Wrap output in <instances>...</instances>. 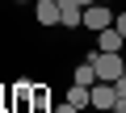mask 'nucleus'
<instances>
[{
	"label": "nucleus",
	"instance_id": "obj_1",
	"mask_svg": "<svg viewBox=\"0 0 126 113\" xmlns=\"http://www.w3.org/2000/svg\"><path fill=\"white\" fill-rule=\"evenodd\" d=\"M88 63L97 67V80H105V84H113V80L126 71L122 50H93V54H88Z\"/></svg>",
	"mask_w": 126,
	"mask_h": 113
},
{
	"label": "nucleus",
	"instance_id": "obj_2",
	"mask_svg": "<svg viewBox=\"0 0 126 113\" xmlns=\"http://www.w3.org/2000/svg\"><path fill=\"white\" fill-rule=\"evenodd\" d=\"M109 25H113V9H109V4H101V0H97V4L84 9V29L101 34V29H109Z\"/></svg>",
	"mask_w": 126,
	"mask_h": 113
},
{
	"label": "nucleus",
	"instance_id": "obj_3",
	"mask_svg": "<svg viewBox=\"0 0 126 113\" xmlns=\"http://www.w3.org/2000/svg\"><path fill=\"white\" fill-rule=\"evenodd\" d=\"M113 100H118V88H113V84H105V80H97V84L88 88V109H97V113H105V109H113Z\"/></svg>",
	"mask_w": 126,
	"mask_h": 113
},
{
	"label": "nucleus",
	"instance_id": "obj_4",
	"mask_svg": "<svg viewBox=\"0 0 126 113\" xmlns=\"http://www.w3.org/2000/svg\"><path fill=\"white\" fill-rule=\"evenodd\" d=\"M34 17H38V25H59L63 9H59V0H34Z\"/></svg>",
	"mask_w": 126,
	"mask_h": 113
},
{
	"label": "nucleus",
	"instance_id": "obj_5",
	"mask_svg": "<svg viewBox=\"0 0 126 113\" xmlns=\"http://www.w3.org/2000/svg\"><path fill=\"white\" fill-rule=\"evenodd\" d=\"M59 9H63V29H80L84 25V4H80V0H59Z\"/></svg>",
	"mask_w": 126,
	"mask_h": 113
},
{
	"label": "nucleus",
	"instance_id": "obj_6",
	"mask_svg": "<svg viewBox=\"0 0 126 113\" xmlns=\"http://www.w3.org/2000/svg\"><path fill=\"white\" fill-rule=\"evenodd\" d=\"M30 113H55V96H50L46 84H34V92H30Z\"/></svg>",
	"mask_w": 126,
	"mask_h": 113
},
{
	"label": "nucleus",
	"instance_id": "obj_7",
	"mask_svg": "<svg viewBox=\"0 0 126 113\" xmlns=\"http://www.w3.org/2000/svg\"><path fill=\"white\" fill-rule=\"evenodd\" d=\"M97 50H126V38L118 34V25H109V29L97 34Z\"/></svg>",
	"mask_w": 126,
	"mask_h": 113
},
{
	"label": "nucleus",
	"instance_id": "obj_8",
	"mask_svg": "<svg viewBox=\"0 0 126 113\" xmlns=\"http://www.w3.org/2000/svg\"><path fill=\"white\" fill-rule=\"evenodd\" d=\"M72 84H84V88H93L97 84V67L84 59V63H76V71H72Z\"/></svg>",
	"mask_w": 126,
	"mask_h": 113
},
{
	"label": "nucleus",
	"instance_id": "obj_9",
	"mask_svg": "<svg viewBox=\"0 0 126 113\" xmlns=\"http://www.w3.org/2000/svg\"><path fill=\"white\" fill-rule=\"evenodd\" d=\"M63 100H72L76 109H88V88H84V84H72V88H67V96H63Z\"/></svg>",
	"mask_w": 126,
	"mask_h": 113
},
{
	"label": "nucleus",
	"instance_id": "obj_10",
	"mask_svg": "<svg viewBox=\"0 0 126 113\" xmlns=\"http://www.w3.org/2000/svg\"><path fill=\"white\" fill-rule=\"evenodd\" d=\"M55 113H84V109H76L72 100H59V105H55Z\"/></svg>",
	"mask_w": 126,
	"mask_h": 113
},
{
	"label": "nucleus",
	"instance_id": "obj_11",
	"mask_svg": "<svg viewBox=\"0 0 126 113\" xmlns=\"http://www.w3.org/2000/svg\"><path fill=\"white\" fill-rule=\"evenodd\" d=\"M113 25H118V34L126 38V9H122V13H113Z\"/></svg>",
	"mask_w": 126,
	"mask_h": 113
},
{
	"label": "nucleus",
	"instance_id": "obj_12",
	"mask_svg": "<svg viewBox=\"0 0 126 113\" xmlns=\"http://www.w3.org/2000/svg\"><path fill=\"white\" fill-rule=\"evenodd\" d=\"M113 88H118V96H126V71H122V75L113 80Z\"/></svg>",
	"mask_w": 126,
	"mask_h": 113
},
{
	"label": "nucleus",
	"instance_id": "obj_13",
	"mask_svg": "<svg viewBox=\"0 0 126 113\" xmlns=\"http://www.w3.org/2000/svg\"><path fill=\"white\" fill-rule=\"evenodd\" d=\"M113 109H118V113H126V96H118V100H113Z\"/></svg>",
	"mask_w": 126,
	"mask_h": 113
},
{
	"label": "nucleus",
	"instance_id": "obj_14",
	"mask_svg": "<svg viewBox=\"0 0 126 113\" xmlns=\"http://www.w3.org/2000/svg\"><path fill=\"white\" fill-rule=\"evenodd\" d=\"M80 4H84V9H88V4H97V0H80Z\"/></svg>",
	"mask_w": 126,
	"mask_h": 113
},
{
	"label": "nucleus",
	"instance_id": "obj_15",
	"mask_svg": "<svg viewBox=\"0 0 126 113\" xmlns=\"http://www.w3.org/2000/svg\"><path fill=\"white\" fill-rule=\"evenodd\" d=\"M105 113H118V109H105Z\"/></svg>",
	"mask_w": 126,
	"mask_h": 113
},
{
	"label": "nucleus",
	"instance_id": "obj_16",
	"mask_svg": "<svg viewBox=\"0 0 126 113\" xmlns=\"http://www.w3.org/2000/svg\"><path fill=\"white\" fill-rule=\"evenodd\" d=\"M101 4H109V0H101Z\"/></svg>",
	"mask_w": 126,
	"mask_h": 113
},
{
	"label": "nucleus",
	"instance_id": "obj_17",
	"mask_svg": "<svg viewBox=\"0 0 126 113\" xmlns=\"http://www.w3.org/2000/svg\"><path fill=\"white\" fill-rule=\"evenodd\" d=\"M17 4H25V0H17Z\"/></svg>",
	"mask_w": 126,
	"mask_h": 113
}]
</instances>
